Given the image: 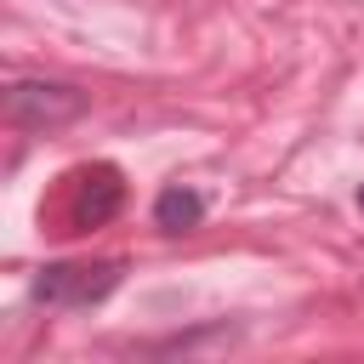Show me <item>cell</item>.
<instances>
[{"label": "cell", "mask_w": 364, "mask_h": 364, "mask_svg": "<svg viewBox=\"0 0 364 364\" xmlns=\"http://www.w3.org/2000/svg\"><path fill=\"white\" fill-rule=\"evenodd\" d=\"M199 216H205V199H199L193 188H165V193L154 199V222H159L165 233H188V228H199Z\"/></svg>", "instance_id": "4"}, {"label": "cell", "mask_w": 364, "mask_h": 364, "mask_svg": "<svg viewBox=\"0 0 364 364\" xmlns=\"http://www.w3.org/2000/svg\"><path fill=\"white\" fill-rule=\"evenodd\" d=\"M119 205H125V182H119V171H114V165H91V171L74 182L68 222H74V228H102Z\"/></svg>", "instance_id": "3"}, {"label": "cell", "mask_w": 364, "mask_h": 364, "mask_svg": "<svg viewBox=\"0 0 364 364\" xmlns=\"http://www.w3.org/2000/svg\"><path fill=\"white\" fill-rule=\"evenodd\" d=\"M85 114V91L74 85H46V80H17L6 91V119L11 125H63Z\"/></svg>", "instance_id": "1"}, {"label": "cell", "mask_w": 364, "mask_h": 364, "mask_svg": "<svg viewBox=\"0 0 364 364\" xmlns=\"http://www.w3.org/2000/svg\"><path fill=\"white\" fill-rule=\"evenodd\" d=\"M119 262H97V267H46L34 279V296L40 301H57V307H91L102 301L114 284H119Z\"/></svg>", "instance_id": "2"}, {"label": "cell", "mask_w": 364, "mask_h": 364, "mask_svg": "<svg viewBox=\"0 0 364 364\" xmlns=\"http://www.w3.org/2000/svg\"><path fill=\"white\" fill-rule=\"evenodd\" d=\"M358 205H364V188H358Z\"/></svg>", "instance_id": "5"}]
</instances>
